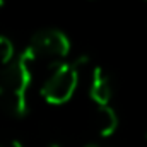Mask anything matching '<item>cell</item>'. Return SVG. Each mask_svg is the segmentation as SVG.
<instances>
[{"instance_id": "cell-1", "label": "cell", "mask_w": 147, "mask_h": 147, "mask_svg": "<svg viewBox=\"0 0 147 147\" xmlns=\"http://www.w3.org/2000/svg\"><path fill=\"white\" fill-rule=\"evenodd\" d=\"M34 58L28 48L0 70V110L14 118H22L29 110L28 92L33 82Z\"/></svg>"}, {"instance_id": "cell-2", "label": "cell", "mask_w": 147, "mask_h": 147, "mask_svg": "<svg viewBox=\"0 0 147 147\" xmlns=\"http://www.w3.org/2000/svg\"><path fill=\"white\" fill-rule=\"evenodd\" d=\"M80 80V69L75 62H60L48 67V74L39 87L41 98L51 105L60 106L72 99Z\"/></svg>"}, {"instance_id": "cell-3", "label": "cell", "mask_w": 147, "mask_h": 147, "mask_svg": "<svg viewBox=\"0 0 147 147\" xmlns=\"http://www.w3.org/2000/svg\"><path fill=\"white\" fill-rule=\"evenodd\" d=\"M34 62H46L48 67L65 62L70 55V39L60 29H41L31 38L28 46Z\"/></svg>"}, {"instance_id": "cell-4", "label": "cell", "mask_w": 147, "mask_h": 147, "mask_svg": "<svg viewBox=\"0 0 147 147\" xmlns=\"http://www.w3.org/2000/svg\"><path fill=\"white\" fill-rule=\"evenodd\" d=\"M89 98L94 101L96 106L110 105L113 98V82L110 74L103 67H94L89 75Z\"/></svg>"}, {"instance_id": "cell-5", "label": "cell", "mask_w": 147, "mask_h": 147, "mask_svg": "<svg viewBox=\"0 0 147 147\" xmlns=\"http://www.w3.org/2000/svg\"><path fill=\"white\" fill-rule=\"evenodd\" d=\"M92 123H94L96 134L101 139H110L111 135H115V132L118 130V115L110 105L96 106L94 116H92Z\"/></svg>"}, {"instance_id": "cell-6", "label": "cell", "mask_w": 147, "mask_h": 147, "mask_svg": "<svg viewBox=\"0 0 147 147\" xmlns=\"http://www.w3.org/2000/svg\"><path fill=\"white\" fill-rule=\"evenodd\" d=\"M14 58H16V50L12 41L5 36H0V70L5 69Z\"/></svg>"}, {"instance_id": "cell-7", "label": "cell", "mask_w": 147, "mask_h": 147, "mask_svg": "<svg viewBox=\"0 0 147 147\" xmlns=\"http://www.w3.org/2000/svg\"><path fill=\"white\" fill-rule=\"evenodd\" d=\"M0 147H24L21 142H17V140H9V142H2Z\"/></svg>"}, {"instance_id": "cell-8", "label": "cell", "mask_w": 147, "mask_h": 147, "mask_svg": "<svg viewBox=\"0 0 147 147\" xmlns=\"http://www.w3.org/2000/svg\"><path fill=\"white\" fill-rule=\"evenodd\" d=\"M41 147H60L57 142H46V144H43Z\"/></svg>"}, {"instance_id": "cell-9", "label": "cell", "mask_w": 147, "mask_h": 147, "mask_svg": "<svg viewBox=\"0 0 147 147\" xmlns=\"http://www.w3.org/2000/svg\"><path fill=\"white\" fill-rule=\"evenodd\" d=\"M84 147H105V146H99V144H94V142H91V144H86Z\"/></svg>"}, {"instance_id": "cell-10", "label": "cell", "mask_w": 147, "mask_h": 147, "mask_svg": "<svg viewBox=\"0 0 147 147\" xmlns=\"http://www.w3.org/2000/svg\"><path fill=\"white\" fill-rule=\"evenodd\" d=\"M7 2H9V0H0V7H3V5H5Z\"/></svg>"}, {"instance_id": "cell-11", "label": "cell", "mask_w": 147, "mask_h": 147, "mask_svg": "<svg viewBox=\"0 0 147 147\" xmlns=\"http://www.w3.org/2000/svg\"><path fill=\"white\" fill-rule=\"evenodd\" d=\"M146 137H147V128H146Z\"/></svg>"}]
</instances>
